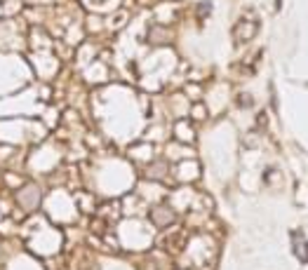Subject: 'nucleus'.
Masks as SVG:
<instances>
[{
	"instance_id": "obj_1",
	"label": "nucleus",
	"mask_w": 308,
	"mask_h": 270,
	"mask_svg": "<svg viewBox=\"0 0 308 270\" xmlns=\"http://www.w3.org/2000/svg\"><path fill=\"white\" fill-rule=\"evenodd\" d=\"M294 251H299V258L303 263H308V244L301 233H294Z\"/></svg>"
}]
</instances>
